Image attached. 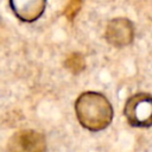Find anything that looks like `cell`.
Wrapping results in <instances>:
<instances>
[{
	"mask_svg": "<svg viewBox=\"0 0 152 152\" xmlns=\"http://www.w3.org/2000/svg\"><path fill=\"white\" fill-rule=\"evenodd\" d=\"M124 114L131 126H152V95L147 93H138L132 95L126 101Z\"/></svg>",
	"mask_w": 152,
	"mask_h": 152,
	"instance_id": "7a4b0ae2",
	"label": "cell"
},
{
	"mask_svg": "<svg viewBox=\"0 0 152 152\" xmlns=\"http://www.w3.org/2000/svg\"><path fill=\"white\" fill-rule=\"evenodd\" d=\"M78 122L88 131L99 132L109 126L113 119V108L107 97L100 93H82L75 102Z\"/></svg>",
	"mask_w": 152,
	"mask_h": 152,
	"instance_id": "6da1fadb",
	"label": "cell"
},
{
	"mask_svg": "<svg viewBox=\"0 0 152 152\" xmlns=\"http://www.w3.org/2000/svg\"><path fill=\"white\" fill-rule=\"evenodd\" d=\"M10 5L17 18L32 23L43 14L46 0H10Z\"/></svg>",
	"mask_w": 152,
	"mask_h": 152,
	"instance_id": "5b68a950",
	"label": "cell"
},
{
	"mask_svg": "<svg viewBox=\"0 0 152 152\" xmlns=\"http://www.w3.org/2000/svg\"><path fill=\"white\" fill-rule=\"evenodd\" d=\"M65 66L72 72V74H78L81 72L84 66H86V63H84V59L83 57L80 55V53H71L66 57L65 59Z\"/></svg>",
	"mask_w": 152,
	"mask_h": 152,
	"instance_id": "8992f818",
	"label": "cell"
},
{
	"mask_svg": "<svg viewBox=\"0 0 152 152\" xmlns=\"http://www.w3.org/2000/svg\"><path fill=\"white\" fill-rule=\"evenodd\" d=\"M8 148L11 151L39 152V151L46 150V142L42 133L32 129H24V131L17 132L10 139Z\"/></svg>",
	"mask_w": 152,
	"mask_h": 152,
	"instance_id": "277c9868",
	"label": "cell"
},
{
	"mask_svg": "<svg viewBox=\"0 0 152 152\" xmlns=\"http://www.w3.org/2000/svg\"><path fill=\"white\" fill-rule=\"evenodd\" d=\"M104 37L106 40L115 48L127 46L133 42L134 26L127 18H114L107 24Z\"/></svg>",
	"mask_w": 152,
	"mask_h": 152,
	"instance_id": "3957f363",
	"label": "cell"
},
{
	"mask_svg": "<svg viewBox=\"0 0 152 152\" xmlns=\"http://www.w3.org/2000/svg\"><path fill=\"white\" fill-rule=\"evenodd\" d=\"M81 5H82V0H71L69 2V5L65 7V11H64V15L69 19V20H72L74 17L78 13L80 8H81Z\"/></svg>",
	"mask_w": 152,
	"mask_h": 152,
	"instance_id": "52a82bcc",
	"label": "cell"
}]
</instances>
